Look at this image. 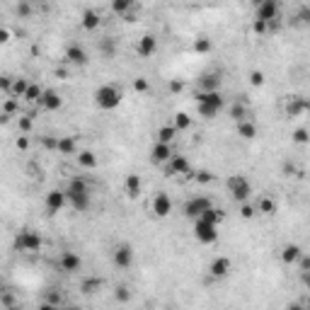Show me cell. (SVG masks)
<instances>
[{
	"label": "cell",
	"mask_w": 310,
	"mask_h": 310,
	"mask_svg": "<svg viewBox=\"0 0 310 310\" xmlns=\"http://www.w3.org/2000/svg\"><path fill=\"white\" fill-rule=\"evenodd\" d=\"M199 85H201V90H218L221 87V75L218 73H204L199 78Z\"/></svg>",
	"instance_id": "7402d4cb"
},
{
	"label": "cell",
	"mask_w": 310,
	"mask_h": 310,
	"mask_svg": "<svg viewBox=\"0 0 310 310\" xmlns=\"http://www.w3.org/2000/svg\"><path fill=\"white\" fill-rule=\"evenodd\" d=\"M249 83H252L254 87L264 85V73H262V70H249Z\"/></svg>",
	"instance_id": "b9f144b4"
},
{
	"label": "cell",
	"mask_w": 310,
	"mask_h": 310,
	"mask_svg": "<svg viewBox=\"0 0 310 310\" xmlns=\"http://www.w3.org/2000/svg\"><path fill=\"white\" fill-rule=\"evenodd\" d=\"M65 194H68V201L73 204V208L85 211V208L90 206V194H87V182H85V180H80V177L70 180Z\"/></svg>",
	"instance_id": "6da1fadb"
},
{
	"label": "cell",
	"mask_w": 310,
	"mask_h": 310,
	"mask_svg": "<svg viewBox=\"0 0 310 310\" xmlns=\"http://www.w3.org/2000/svg\"><path fill=\"white\" fill-rule=\"evenodd\" d=\"M100 289H102V279H97V276H90V279H85V281L80 284V291H83L85 296H95Z\"/></svg>",
	"instance_id": "d4e9b609"
},
{
	"label": "cell",
	"mask_w": 310,
	"mask_h": 310,
	"mask_svg": "<svg viewBox=\"0 0 310 310\" xmlns=\"http://www.w3.org/2000/svg\"><path fill=\"white\" fill-rule=\"evenodd\" d=\"M254 213H257V208H254L249 201H243V206H240V216H243V218H252Z\"/></svg>",
	"instance_id": "7bdbcfd3"
},
{
	"label": "cell",
	"mask_w": 310,
	"mask_h": 310,
	"mask_svg": "<svg viewBox=\"0 0 310 310\" xmlns=\"http://www.w3.org/2000/svg\"><path fill=\"white\" fill-rule=\"evenodd\" d=\"M228 189H230V194H233V199L235 201H248L249 196H252V186H249V182L243 177V175H235V177H230L228 180Z\"/></svg>",
	"instance_id": "5b68a950"
},
{
	"label": "cell",
	"mask_w": 310,
	"mask_h": 310,
	"mask_svg": "<svg viewBox=\"0 0 310 310\" xmlns=\"http://www.w3.org/2000/svg\"><path fill=\"white\" fill-rule=\"evenodd\" d=\"M59 153L61 155H75L78 153V143L73 136H61L59 138Z\"/></svg>",
	"instance_id": "603a6c76"
},
{
	"label": "cell",
	"mask_w": 310,
	"mask_h": 310,
	"mask_svg": "<svg viewBox=\"0 0 310 310\" xmlns=\"http://www.w3.org/2000/svg\"><path fill=\"white\" fill-rule=\"evenodd\" d=\"M199 218H201V221H208V223H216V226H218V223L223 221V211H221V208H213V206H211V208H206V211H204V213H201Z\"/></svg>",
	"instance_id": "4dcf8cb0"
},
{
	"label": "cell",
	"mask_w": 310,
	"mask_h": 310,
	"mask_svg": "<svg viewBox=\"0 0 310 310\" xmlns=\"http://www.w3.org/2000/svg\"><path fill=\"white\" fill-rule=\"evenodd\" d=\"M41 97H44V90H41L39 85L29 83V87H27V95H24V100H27V102H32V104H39V102H41Z\"/></svg>",
	"instance_id": "f1b7e54d"
},
{
	"label": "cell",
	"mask_w": 310,
	"mask_h": 310,
	"mask_svg": "<svg viewBox=\"0 0 310 310\" xmlns=\"http://www.w3.org/2000/svg\"><path fill=\"white\" fill-rule=\"evenodd\" d=\"M191 167H189V160L185 155H172L170 158V167H167V175H189Z\"/></svg>",
	"instance_id": "e0dca14e"
},
{
	"label": "cell",
	"mask_w": 310,
	"mask_h": 310,
	"mask_svg": "<svg viewBox=\"0 0 310 310\" xmlns=\"http://www.w3.org/2000/svg\"><path fill=\"white\" fill-rule=\"evenodd\" d=\"M301 254H303V249L298 248V245H286V248L281 249V259L286 262V264H298V259H301Z\"/></svg>",
	"instance_id": "44dd1931"
},
{
	"label": "cell",
	"mask_w": 310,
	"mask_h": 310,
	"mask_svg": "<svg viewBox=\"0 0 310 310\" xmlns=\"http://www.w3.org/2000/svg\"><path fill=\"white\" fill-rule=\"evenodd\" d=\"M95 104H97L100 109H104V112L117 109V107L122 104V90L114 87V85H102V87H97V90H95Z\"/></svg>",
	"instance_id": "7a4b0ae2"
},
{
	"label": "cell",
	"mask_w": 310,
	"mask_h": 310,
	"mask_svg": "<svg viewBox=\"0 0 310 310\" xmlns=\"http://www.w3.org/2000/svg\"><path fill=\"white\" fill-rule=\"evenodd\" d=\"M39 2H46V0H39Z\"/></svg>",
	"instance_id": "680465c9"
},
{
	"label": "cell",
	"mask_w": 310,
	"mask_h": 310,
	"mask_svg": "<svg viewBox=\"0 0 310 310\" xmlns=\"http://www.w3.org/2000/svg\"><path fill=\"white\" fill-rule=\"evenodd\" d=\"M124 186H126V194H128L131 199H136V196L141 194V186H143V182H141V177H138V175H128Z\"/></svg>",
	"instance_id": "484cf974"
},
{
	"label": "cell",
	"mask_w": 310,
	"mask_h": 310,
	"mask_svg": "<svg viewBox=\"0 0 310 310\" xmlns=\"http://www.w3.org/2000/svg\"><path fill=\"white\" fill-rule=\"evenodd\" d=\"M298 20H301V22H310V7H303V10L298 12Z\"/></svg>",
	"instance_id": "db71d44e"
},
{
	"label": "cell",
	"mask_w": 310,
	"mask_h": 310,
	"mask_svg": "<svg viewBox=\"0 0 310 310\" xmlns=\"http://www.w3.org/2000/svg\"><path fill=\"white\" fill-rule=\"evenodd\" d=\"M17 15L20 17H27L29 15V5H17Z\"/></svg>",
	"instance_id": "11a10c76"
},
{
	"label": "cell",
	"mask_w": 310,
	"mask_h": 310,
	"mask_svg": "<svg viewBox=\"0 0 310 310\" xmlns=\"http://www.w3.org/2000/svg\"><path fill=\"white\" fill-rule=\"evenodd\" d=\"M284 112H286V117L296 119V117H301L303 112H310V100L301 97V95H291V97L286 100V107H284Z\"/></svg>",
	"instance_id": "52a82bcc"
},
{
	"label": "cell",
	"mask_w": 310,
	"mask_h": 310,
	"mask_svg": "<svg viewBox=\"0 0 310 310\" xmlns=\"http://www.w3.org/2000/svg\"><path fill=\"white\" fill-rule=\"evenodd\" d=\"M298 264H301V271H310V254H301Z\"/></svg>",
	"instance_id": "681fc988"
},
{
	"label": "cell",
	"mask_w": 310,
	"mask_h": 310,
	"mask_svg": "<svg viewBox=\"0 0 310 310\" xmlns=\"http://www.w3.org/2000/svg\"><path fill=\"white\" fill-rule=\"evenodd\" d=\"M291 175H296V165L293 163H284V177H291Z\"/></svg>",
	"instance_id": "816d5d0a"
},
{
	"label": "cell",
	"mask_w": 310,
	"mask_h": 310,
	"mask_svg": "<svg viewBox=\"0 0 310 310\" xmlns=\"http://www.w3.org/2000/svg\"><path fill=\"white\" fill-rule=\"evenodd\" d=\"M65 61L70 63V65H85V63H87V54H85L83 46L73 44V46L65 49Z\"/></svg>",
	"instance_id": "ac0fdd59"
},
{
	"label": "cell",
	"mask_w": 310,
	"mask_h": 310,
	"mask_svg": "<svg viewBox=\"0 0 310 310\" xmlns=\"http://www.w3.org/2000/svg\"><path fill=\"white\" fill-rule=\"evenodd\" d=\"M136 51H138V56H143V59L153 56V54L158 51V41H155V37H153V34H143V37L138 39Z\"/></svg>",
	"instance_id": "4fadbf2b"
},
{
	"label": "cell",
	"mask_w": 310,
	"mask_h": 310,
	"mask_svg": "<svg viewBox=\"0 0 310 310\" xmlns=\"http://www.w3.org/2000/svg\"><path fill=\"white\" fill-rule=\"evenodd\" d=\"M65 201H68V194L61 191V189H54V191H49V194H46V208H49L51 213L61 211L63 206H65Z\"/></svg>",
	"instance_id": "2e32d148"
},
{
	"label": "cell",
	"mask_w": 310,
	"mask_h": 310,
	"mask_svg": "<svg viewBox=\"0 0 310 310\" xmlns=\"http://www.w3.org/2000/svg\"><path fill=\"white\" fill-rule=\"evenodd\" d=\"M100 49H102V54H104V56H114V54H117V41L107 37V39H102V41H100Z\"/></svg>",
	"instance_id": "8d00e7d4"
},
{
	"label": "cell",
	"mask_w": 310,
	"mask_h": 310,
	"mask_svg": "<svg viewBox=\"0 0 310 310\" xmlns=\"http://www.w3.org/2000/svg\"><path fill=\"white\" fill-rule=\"evenodd\" d=\"M17 148H20V150H27V148H29V141H27V136H20V138H17Z\"/></svg>",
	"instance_id": "f5cc1de1"
},
{
	"label": "cell",
	"mask_w": 310,
	"mask_h": 310,
	"mask_svg": "<svg viewBox=\"0 0 310 310\" xmlns=\"http://www.w3.org/2000/svg\"><path fill=\"white\" fill-rule=\"evenodd\" d=\"M15 245L22 249V252H37V249H41L44 240H41V235L34 233V230H22V233L17 235Z\"/></svg>",
	"instance_id": "8992f818"
},
{
	"label": "cell",
	"mask_w": 310,
	"mask_h": 310,
	"mask_svg": "<svg viewBox=\"0 0 310 310\" xmlns=\"http://www.w3.org/2000/svg\"><path fill=\"white\" fill-rule=\"evenodd\" d=\"M238 133H240L245 141H252V138L257 136V126L252 124V119H245V122L238 124Z\"/></svg>",
	"instance_id": "83f0119b"
},
{
	"label": "cell",
	"mask_w": 310,
	"mask_h": 310,
	"mask_svg": "<svg viewBox=\"0 0 310 310\" xmlns=\"http://www.w3.org/2000/svg\"><path fill=\"white\" fill-rule=\"evenodd\" d=\"M172 155H175V153H172V143L155 141V145H153V150H150V160H153L155 165H160V163H170Z\"/></svg>",
	"instance_id": "30bf717a"
},
{
	"label": "cell",
	"mask_w": 310,
	"mask_h": 310,
	"mask_svg": "<svg viewBox=\"0 0 310 310\" xmlns=\"http://www.w3.org/2000/svg\"><path fill=\"white\" fill-rule=\"evenodd\" d=\"M112 262H114L117 267H122V269L131 267V262H133V249H131V245H126V243L117 245L114 252H112Z\"/></svg>",
	"instance_id": "8fae6325"
},
{
	"label": "cell",
	"mask_w": 310,
	"mask_h": 310,
	"mask_svg": "<svg viewBox=\"0 0 310 310\" xmlns=\"http://www.w3.org/2000/svg\"><path fill=\"white\" fill-rule=\"evenodd\" d=\"M78 165L85 167V170H95L97 167V155L92 150H80L78 153Z\"/></svg>",
	"instance_id": "cb8c5ba5"
},
{
	"label": "cell",
	"mask_w": 310,
	"mask_h": 310,
	"mask_svg": "<svg viewBox=\"0 0 310 310\" xmlns=\"http://www.w3.org/2000/svg\"><path fill=\"white\" fill-rule=\"evenodd\" d=\"M177 133H180V131L170 124V126H160L155 136H158V141H163V143H172V141L177 138Z\"/></svg>",
	"instance_id": "4316f807"
},
{
	"label": "cell",
	"mask_w": 310,
	"mask_h": 310,
	"mask_svg": "<svg viewBox=\"0 0 310 310\" xmlns=\"http://www.w3.org/2000/svg\"><path fill=\"white\" fill-rule=\"evenodd\" d=\"M167 90H170L172 95H180V92L185 90V83H182V80H170V85H167Z\"/></svg>",
	"instance_id": "bcb514c9"
},
{
	"label": "cell",
	"mask_w": 310,
	"mask_h": 310,
	"mask_svg": "<svg viewBox=\"0 0 310 310\" xmlns=\"http://www.w3.org/2000/svg\"><path fill=\"white\" fill-rule=\"evenodd\" d=\"M59 267H61L63 271L73 274V271H80V267H83V259H80L75 252H63L61 259H59Z\"/></svg>",
	"instance_id": "9a60e30c"
},
{
	"label": "cell",
	"mask_w": 310,
	"mask_h": 310,
	"mask_svg": "<svg viewBox=\"0 0 310 310\" xmlns=\"http://www.w3.org/2000/svg\"><path fill=\"white\" fill-rule=\"evenodd\" d=\"M0 41H2V44H5V41H10V32H7V29H2V32H0Z\"/></svg>",
	"instance_id": "9f6ffc18"
},
{
	"label": "cell",
	"mask_w": 310,
	"mask_h": 310,
	"mask_svg": "<svg viewBox=\"0 0 310 310\" xmlns=\"http://www.w3.org/2000/svg\"><path fill=\"white\" fill-rule=\"evenodd\" d=\"M218 112H221V109H216V107H211V104H199V114H201L204 119H213Z\"/></svg>",
	"instance_id": "74e56055"
},
{
	"label": "cell",
	"mask_w": 310,
	"mask_h": 310,
	"mask_svg": "<svg viewBox=\"0 0 310 310\" xmlns=\"http://www.w3.org/2000/svg\"><path fill=\"white\" fill-rule=\"evenodd\" d=\"M172 126H175L177 131H186V128L191 126V117H189L186 112H177V114H175V122H172Z\"/></svg>",
	"instance_id": "836d02e7"
},
{
	"label": "cell",
	"mask_w": 310,
	"mask_h": 310,
	"mask_svg": "<svg viewBox=\"0 0 310 310\" xmlns=\"http://www.w3.org/2000/svg\"><path fill=\"white\" fill-rule=\"evenodd\" d=\"M230 269H233V264H230L228 257H216V259L211 262V267H208V271H211L213 279H223V276H228Z\"/></svg>",
	"instance_id": "7c38bea8"
},
{
	"label": "cell",
	"mask_w": 310,
	"mask_h": 310,
	"mask_svg": "<svg viewBox=\"0 0 310 310\" xmlns=\"http://www.w3.org/2000/svg\"><path fill=\"white\" fill-rule=\"evenodd\" d=\"M196 102L199 104H211L216 109L223 107V97H221L218 90H201V92H196Z\"/></svg>",
	"instance_id": "5bb4252c"
},
{
	"label": "cell",
	"mask_w": 310,
	"mask_h": 310,
	"mask_svg": "<svg viewBox=\"0 0 310 310\" xmlns=\"http://www.w3.org/2000/svg\"><path fill=\"white\" fill-rule=\"evenodd\" d=\"M17 100H20V97H12V95H10V100H5V104H2V112L12 117V114L17 112Z\"/></svg>",
	"instance_id": "ab89813d"
},
{
	"label": "cell",
	"mask_w": 310,
	"mask_h": 310,
	"mask_svg": "<svg viewBox=\"0 0 310 310\" xmlns=\"http://www.w3.org/2000/svg\"><path fill=\"white\" fill-rule=\"evenodd\" d=\"M293 141H296V143H301V145H303V143H308V141H310V131H308V128H296V131H293Z\"/></svg>",
	"instance_id": "f35d334b"
},
{
	"label": "cell",
	"mask_w": 310,
	"mask_h": 310,
	"mask_svg": "<svg viewBox=\"0 0 310 310\" xmlns=\"http://www.w3.org/2000/svg\"><path fill=\"white\" fill-rule=\"evenodd\" d=\"M150 211H153V216H158V218L170 216V213H172V201H170V196H167L165 191L155 194L153 201H150Z\"/></svg>",
	"instance_id": "ba28073f"
},
{
	"label": "cell",
	"mask_w": 310,
	"mask_h": 310,
	"mask_svg": "<svg viewBox=\"0 0 310 310\" xmlns=\"http://www.w3.org/2000/svg\"><path fill=\"white\" fill-rule=\"evenodd\" d=\"M27 87H29V80H27V78H17V80L12 83L10 95H12V97H24V95H27Z\"/></svg>",
	"instance_id": "f546056e"
},
{
	"label": "cell",
	"mask_w": 310,
	"mask_h": 310,
	"mask_svg": "<svg viewBox=\"0 0 310 310\" xmlns=\"http://www.w3.org/2000/svg\"><path fill=\"white\" fill-rule=\"evenodd\" d=\"M257 211H259V213H264V216H274V213H276V201H274V199H269V196H264V199L259 201Z\"/></svg>",
	"instance_id": "d6a6232c"
},
{
	"label": "cell",
	"mask_w": 310,
	"mask_h": 310,
	"mask_svg": "<svg viewBox=\"0 0 310 310\" xmlns=\"http://www.w3.org/2000/svg\"><path fill=\"white\" fill-rule=\"evenodd\" d=\"M32 128V117H20V131H29Z\"/></svg>",
	"instance_id": "c3c4849f"
},
{
	"label": "cell",
	"mask_w": 310,
	"mask_h": 310,
	"mask_svg": "<svg viewBox=\"0 0 310 310\" xmlns=\"http://www.w3.org/2000/svg\"><path fill=\"white\" fill-rule=\"evenodd\" d=\"M211 206H213V204H211L206 196H194V199H189L185 204V216L194 221V218H199V216H201L206 208H211Z\"/></svg>",
	"instance_id": "9c48e42d"
},
{
	"label": "cell",
	"mask_w": 310,
	"mask_h": 310,
	"mask_svg": "<svg viewBox=\"0 0 310 310\" xmlns=\"http://www.w3.org/2000/svg\"><path fill=\"white\" fill-rule=\"evenodd\" d=\"M12 83H15V80H10V78L5 75V78L0 80V87H2V92H7V95H10V90H12Z\"/></svg>",
	"instance_id": "f907efd6"
},
{
	"label": "cell",
	"mask_w": 310,
	"mask_h": 310,
	"mask_svg": "<svg viewBox=\"0 0 310 310\" xmlns=\"http://www.w3.org/2000/svg\"><path fill=\"white\" fill-rule=\"evenodd\" d=\"M230 117L235 119V122H245L249 114H248V107L243 104V102H235L233 107H230Z\"/></svg>",
	"instance_id": "e575fe53"
},
{
	"label": "cell",
	"mask_w": 310,
	"mask_h": 310,
	"mask_svg": "<svg viewBox=\"0 0 310 310\" xmlns=\"http://www.w3.org/2000/svg\"><path fill=\"white\" fill-rule=\"evenodd\" d=\"M194 180L199 185H208V182H213V175L208 170H199V172H194Z\"/></svg>",
	"instance_id": "60d3db41"
},
{
	"label": "cell",
	"mask_w": 310,
	"mask_h": 310,
	"mask_svg": "<svg viewBox=\"0 0 310 310\" xmlns=\"http://www.w3.org/2000/svg\"><path fill=\"white\" fill-rule=\"evenodd\" d=\"M46 112H56V109H61L63 100L59 97V92H54V90H44V97H41V102H39Z\"/></svg>",
	"instance_id": "d6986e66"
},
{
	"label": "cell",
	"mask_w": 310,
	"mask_h": 310,
	"mask_svg": "<svg viewBox=\"0 0 310 310\" xmlns=\"http://www.w3.org/2000/svg\"><path fill=\"white\" fill-rule=\"evenodd\" d=\"M252 29H254V34H264V32L269 29V22H264V20H254Z\"/></svg>",
	"instance_id": "f6af8a7d"
},
{
	"label": "cell",
	"mask_w": 310,
	"mask_h": 310,
	"mask_svg": "<svg viewBox=\"0 0 310 310\" xmlns=\"http://www.w3.org/2000/svg\"><path fill=\"white\" fill-rule=\"evenodd\" d=\"M208 51H213V41L211 39H206V37L194 39V54H208Z\"/></svg>",
	"instance_id": "1f68e13d"
},
{
	"label": "cell",
	"mask_w": 310,
	"mask_h": 310,
	"mask_svg": "<svg viewBox=\"0 0 310 310\" xmlns=\"http://www.w3.org/2000/svg\"><path fill=\"white\" fill-rule=\"evenodd\" d=\"M133 7V0H112V10L117 15H128Z\"/></svg>",
	"instance_id": "d590c367"
},
{
	"label": "cell",
	"mask_w": 310,
	"mask_h": 310,
	"mask_svg": "<svg viewBox=\"0 0 310 310\" xmlns=\"http://www.w3.org/2000/svg\"><path fill=\"white\" fill-rule=\"evenodd\" d=\"M303 284H306V289L310 291V271H303Z\"/></svg>",
	"instance_id": "6f0895ef"
},
{
	"label": "cell",
	"mask_w": 310,
	"mask_h": 310,
	"mask_svg": "<svg viewBox=\"0 0 310 310\" xmlns=\"http://www.w3.org/2000/svg\"><path fill=\"white\" fill-rule=\"evenodd\" d=\"M114 298H117V301H122V303H126V301L131 298V293H128V289H126V286H117Z\"/></svg>",
	"instance_id": "ee69618b"
},
{
	"label": "cell",
	"mask_w": 310,
	"mask_h": 310,
	"mask_svg": "<svg viewBox=\"0 0 310 310\" xmlns=\"http://www.w3.org/2000/svg\"><path fill=\"white\" fill-rule=\"evenodd\" d=\"M133 90H136V92H145V90H148V80H145V78H136V80H133Z\"/></svg>",
	"instance_id": "7dc6e473"
},
{
	"label": "cell",
	"mask_w": 310,
	"mask_h": 310,
	"mask_svg": "<svg viewBox=\"0 0 310 310\" xmlns=\"http://www.w3.org/2000/svg\"><path fill=\"white\" fill-rule=\"evenodd\" d=\"M254 7H257V20H264L269 24L279 20V0H254Z\"/></svg>",
	"instance_id": "277c9868"
},
{
	"label": "cell",
	"mask_w": 310,
	"mask_h": 310,
	"mask_svg": "<svg viewBox=\"0 0 310 310\" xmlns=\"http://www.w3.org/2000/svg\"><path fill=\"white\" fill-rule=\"evenodd\" d=\"M194 238H196L199 243H204V245H211V243L218 240V226L196 218V223H194Z\"/></svg>",
	"instance_id": "3957f363"
},
{
	"label": "cell",
	"mask_w": 310,
	"mask_h": 310,
	"mask_svg": "<svg viewBox=\"0 0 310 310\" xmlns=\"http://www.w3.org/2000/svg\"><path fill=\"white\" fill-rule=\"evenodd\" d=\"M80 24H83L87 32H95V29L102 24V17H100V12H97V10H85V12H83V17H80Z\"/></svg>",
	"instance_id": "ffe728a7"
}]
</instances>
